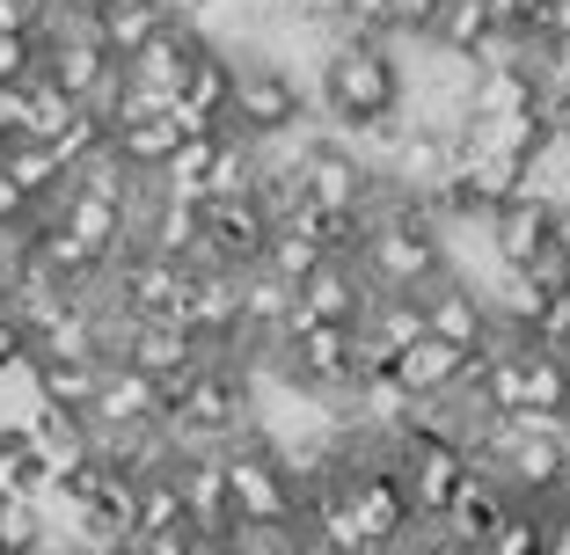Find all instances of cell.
Here are the masks:
<instances>
[{
	"label": "cell",
	"mask_w": 570,
	"mask_h": 555,
	"mask_svg": "<svg viewBox=\"0 0 570 555\" xmlns=\"http://www.w3.org/2000/svg\"><path fill=\"white\" fill-rule=\"evenodd\" d=\"M541 555H570V512H541Z\"/></svg>",
	"instance_id": "28"
},
{
	"label": "cell",
	"mask_w": 570,
	"mask_h": 555,
	"mask_svg": "<svg viewBox=\"0 0 570 555\" xmlns=\"http://www.w3.org/2000/svg\"><path fill=\"white\" fill-rule=\"evenodd\" d=\"M198 44H205L198 30L168 22V30L154 37V44H139L132 59H125V81L147 88V96H168V102H176V88H184V73H190V59H198Z\"/></svg>",
	"instance_id": "12"
},
{
	"label": "cell",
	"mask_w": 570,
	"mask_h": 555,
	"mask_svg": "<svg viewBox=\"0 0 570 555\" xmlns=\"http://www.w3.org/2000/svg\"><path fill=\"white\" fill-rule=\"evenodd\" d=\"M322 102L336 125L352 132H381L410 110V67L387 37H336L322 51Z\"/></svg>",
	"instance_id": "2"
},
{
	"label": "cell",
	"mask_w": 570,
	"mask_h": 555,
	"mask_svg": "<svg viewBox=\"0 0 570 555\" xmlns=\"http://www.w3.org/2000/svg\"><path fill=\"white\" fill-rule=\"evenodd\" d=\"M373 307L366 278H358V264H322L315 278H301L293 286V315H285V329H358V315ZM278 329V337H285Z\"/></svg>",
	"instance_id": "9"
},
{
	"label": "cell",
	"mask_w": 570,
	"mask_h": 555,
	"mask_svg": "<svg viewBox=\"0 0 570 555\" xmlns=\"http://www.w3.org/2000/svg\"><path fill=\"white\" fill-rule=\"evenodd\" d=\"M556 454H563V468H570V417H563V438H556Z\"/></svg>",
	"instance_id": "32"
},
{
	"label": "cell",
	"mask_w": 570,
	"mask_h": 555,
	"mask_svg": "<svg viewBox=\"0 0 570 555\" xmlns=\"http://www.w3.org/2000/svg\"><path fill=\"white\" fill-rule=\"evenodd\" d=\"M293 190H301V205L322 212V219H358V212H373V198H381L366 153L344 147V139H315L307 161H301V176H293Z\"/></svg>",
	"instance_id": "5"
},
{
	"label": "cell",
	"mask_w": 570,
	"mask_h": 555,
	"mask_svg": "<svg viewBox=\"0 0 570 555\" xmlns=\"http://www.w3.org/2000/svg\"><path fill=\"white\" fill-rule=\"evenodd\" d=\"M147 534H190V526H184V497H176V468L139 475V497H132V541H147Z\"/></svg>",
	"instance_id": "17"
},
{
	"label": "cell",
	"mask_w": 570,
	"mask_h": 555,
	"mask_svg": "<svg viewBox=\"0 0 570 555\" xmlns=\"http://www.w3.org/2000/svg\"><path fill=\"white\" fill-rule=\"evenodd\" d=\"M30 219H37V212H30V198H22V190L8 184V169H0V241H16Z\"/></svg>",
	"instance_id": "26"
},
{
	"label": "cell",
	"mask_w": 570,
	"mask_h": 555,
	"mask_svg": "<svg viewBox=\"0 0 570 555\" xmlns=\"http://www.w3.org/2000/svg\"><path fill=\"white\" fill-rule=\"evenodd\" d=\"M227 198H256V147L235 132H219L213 169H205V205H227Z\"/></svg>",
	"instance_id": "19"
},
{
	"label": "cell",
	"mask_w": 570,
	"mask_h": 555,
	"mask_svg": "<svg viewBox=\"0 0 570 555\" xmlns=\"http://www.w3.org/2000/svg\"><path fill=\"white\" fill-rule=\"evenodd\" d=\"M556 264H563V286H570V205L556 212Z\"/></svg>",
	"instance_id": "30"
},
{
	"label": "cell",
	"mask_w": 570,
	"mask_h": 555,
	"mask_svg": "<svg viewBox=\"0 0 570 555\" xmlns=\"http://www.w3.org/2000/svg\"><path fill=\"white\" fill-rule=\"evenodd\" d=\"M73 118H81V102H67L45 73H37V81H30V139H37V147H59Z\"/></svg>",
	"instance_id": "21"
},
{
	"label": "cell",
	"mask_w": 570,
	"mask_h": 555,
	"mask_svg": "<svg viewBox=\"0 0 570 555\" xmlns=\"http://www.w3.org/2000/svg\"><path fill=\"white\" fill-rule=\"evenodd\" d=\"M30 139V88H8L0 81V153Z\"/></svg>",
	"instance_id": "25"
},
{
	"label": "cell",
	"mask_w": 570,
	"mask_h": 555,
	"mask_svg": "<svg viewBox=\"0 0 570 555\" xmlns=\"http://www.w3.org/2000/svg\"><path fill=\"white\" fill-rule=\"evenodd\" d=\"M190 555H242V541H190Z\"/></svg>",
	"instance_id": "31"
},
{
	"label": "cell",
	"mask_w": 570,
	"mask_h": 555,
	"mask_svg": "<svg viewBox=\"0 0 570 555\" xmlns=\"http://www.w3.org/2000/svg\"><path fill=\"white\" fill-rule=\"evenodd\" d=\"M37 73H45V37H8V30H0V81L30 88Z\"/></svg>",
	"instance_id": "23"
},
{
	"label": "cell",
	"mask_w": 570,
	"mask_h": 555,
	"mask_svg": "<svg viewBox=\"0 0 570 555\" xmlns=\"http://www.w3.org/2000/svg\"><path fill=\"white\" fill-rule=\"evenodd\" d=\"M0 555H51V519H45V505L0 497Z\"/></svg>",
	"instance_id": "20"
},
{
	"label": "cell",
	"mask_w": 570,
	"mask_h": 555,
	"mask_svg": "<svg viewBox=\"0 0 570 555\" xmlns=\"http://www.w3.org/2000/svg\"><path fill=\"white\" fill-rule=\"evenodd\" d=\"M453 132H432V125H403L395 132V147H387V161H381V184H387V198H403V205H424L439 184L453 176Z\"/></svg>",
	"instance_id": "8"
},
{
	"label": "cell",
	"mask_w": 570,
	"mask_h": 555,
	"mask_svg": "<svg viewBox=\"0 0 570 555\" xmlns=\"http://www.w3.org/2000/svg\"><path fill=\"white\" fill-rule=\"evenodd\" d=\"M417 315H424V337L446 344V351H461V358H490L498 351V321H490L483 293H475L469 278H453V270L432 293H417Z\"/></svg>",
	"instance_id": "6"
},
{
	"label": "cell",
	"mask_w": 570,
	"mask_h": 555,
	"mask_svg": "<svg viewBox=\"0 0 570 555\" xmlns=\"http://www.w3.org/2000/svg\"><path fill=\"white\" fill-rule=\"evenodd\" d=\"M88 30H96V44L125 67V59H132L139 44H154V37L168 30V16L154 8V0H102L96 16H88Z\"/></svg>",
	"instance_id": "13"
},
{
	"label": "cell",
	"mask_w": 570,
	"mask_h": 555,
	"mask_svg": "<svg viewBox=\"0 0 570 555\" xmlns=\"http://www.w3.org/2000/svg\"><path fill=\"white\" fill-rule=\"evenodd\" d=\"M0 497H8V489H0Z\"/></svg>",
	"instance_id": "33"
},
{
	"label": "cell",
	"mask_w": 570,
	"mask_h": 555,
	"mask_svg": "<svg viewBox=\"0 0 570 555\" xmlns=\"http://www.w3.org/2000/svg\"><path fill=\"white\" fill-rule=\"evenodd\" d=\"M219 483H227V512H235V534H293L301 519V489L285 483L278 454L264 438H242L219 454Z\"/></svg>",
	"instance_id": "4"
},
{
	"label": "cell",
	"mask_w": 570,
	"mask_h": 555,
	"mask_svg": "<svg viewBox=\"0 0 570 555\" xmlns=\"http://www.w3.org/2000/svg\"><path fill=\"white\" fill-rule=\"evenodd\" d=\"M307 125V88L301 73L271 51H235V96H227V132L264 147V139Z\"/></svg>",
	"instance_id": "3"
},
{
	"label": "cell",
	"mask_w": 570,
	"mask_h": 555,
	"mask_svg": "<svg viewBox=\"0 0 570 555\" xmlns=\"http://www.w3.org/2000/svg\"><path fill=\"white\" fill-rule=\"evenodd\" d=\"M483 235H490V256H498V270H534L541 256H556V205L512 198L504 212L483 219Z\"/></svg>",
	"instance_id": "10"
},
{
	"label": "cell",
	"mask_w": 570,
	"mask_h": 555,
	"mask_svg": "<svg viewBox=\"0 0 570 555\" xmlns=\"http://www.w3.org/2000/svg\"><path fill=\"white\" fill-rule=\"evenodd\" d=\"M322 264H330V256H322V241L307 235V227H271L264 256H256V270H271L278 286H301V278H315Z\"/></svg>",
	"instance_id": "16"
},
{
	"label": "cell",
	"mask_w": 570,
	"mask_h": 555,
	"mask_svg": "<svg viewBox=\"0 0 570 555\" xmlns=\"http://www.w3.org/2000/svg\"><path fill=\"white\" fill-rule=\"evenodd\" d=\"M475 555H541V512L534 505H512L498 519V534H490Z\"/></svg>",
	"instance_id": "22"
},
{
	"label": "cell",
	"mask_w": 570,
	"mask_h": 555,
	"mask_svg": "<svg viewBox=\"0 0 570 555\" xmlns=\"http://www.w3.org/2000/svg\"><path fill=\"white\" fill-rule=\"evenodd\" d=\"M0 169H8V184H16L22 198H30V212H51V205L67 198V184H73V176L59 169V153H51V147H37V139L8 147V153H0Z\"/></svg>",
	"instance_id": "15"
},
{
	"label": "cell",
	"mask_w": 570,
	"mask_h": 555,
	"mask_svg": "<svg viewBox=\"0 0 570 555\" xmlns=\"http://www.w3.org/2000/svg\"><path fill=\"white\" fill-rule=\"evenodd\" d=\"M358 337H366L381 358L410 351V344L424 337V315H417V300H381V293H373V307L358 315Z\"/></svg>",
	"instance_id": "18"
},
{
	"label": "cell",
	"mask_w": 570,
	"mask_h": 555,
	"mask_svg": "<svg viewBox=\"0 0 570 555\" xmlns=\"http://www.w3.org/2000/svg\"><path fill=\"white\" fill-rule=\"evenodd\" d=\"M125 555H190V534H147V541H125Z\"/></svg>",
	"instance_id": "29"
},
{
	"label": "cell",
	"mask_w": 570,
	"mask_h": 555,
	"mask_svg": "<svg viewBox=\"0 0 570 555\" xmlns=\"http://www.w3.org/2000/svg\"><path fill=\"white\" fill-rule=\"evenodd\" d=\"M22 454H30V424H22V417H0V468H16Z\"/></svg>",
	"instance_id": "27"
},
{
	"label": "cell",
	"mask_w": 570,
	"mask_h": 555,
	"mask_svg": "<svg viewBox=\"0 0 570 555\" xmlns=\"http://www.w3.org/2000/svg\"><path fill=\"white\" fill-rule=\"evenodd\" d=\"M161 417H168V403H161V387H154L147 373H132L125 358L96 366V403H88V432H96V438L161 432Z\"/></svg>",
	"instance_id": "7"
},
{
	"label": "cell",
	"mask_w": 570,
	"mask_h": 555,
	"mask_svg": "<svg viewBox=\"0 0 570 555\" xmlns=\"http://www.w3.org/2000/svg\"><path fill=\"white\" fill-rule=\"evenodd\" d=\"M30 395H37V409L88 417V403H96V366H81V358H30Z\"/></svg>",
	"instance_id": "14"
},
{
	"label": "cell",
	"mask_w": 570,
	"mask_h": 555,
	"mask_svg": "<svg viewBox=\"0 0 570 555\" xmlns=\"http://www.w3.org/2000/svg\"><path fill=\"white\" fill-rule=\"evenodd\" d=\"M439 8H446V0H381V22H387V44H395V37H432V22H439Z\"/></svg>",
	"instance_id": "24"
},
{
	"label": "cell",
	"mask_w": 570,
	"mask_h": 555,
	"mask_svg": "<svg viewBox=\"0 0 570 555\" xmlns=\"http://www.w3.org/2000/svg\"><path fill=\"white\" fill-rule=\"evenodd\" d=\"M176 497H184L190 541H235V512H227L219 454H213V460H176Z\"/></svg>",
	"instance_id": "11"
},
{
	"label": "cell",
	"mask_w": 570,
	"mask_h": 555,
	"mask_svg": "<svg viewBox=\"0 0 570 555\" xmlns=\"http://www.w3.org/2000/svg\"><path fill=\"white\" fill-rule=\"evenodd\" d=\"M358 278L381 300H417L446 278V235L424 205L403 198H373L366 212V241H358Z\"/></svg>",
	"instance_id": "1"
}]
</instances>
